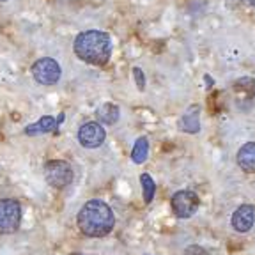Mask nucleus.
Listing matches in <instances>:
<instances>
[{"instance_id":"f257e3e1","label":"nucleus","mask_w":255,"mask_h":255,"mask_svg":"<svg viewBox=\"0 0 255 255\" xmlns=\"http://www.w3.org/2000/svg\"><path fill=\"white\" fill-rule=\"evenodd\" d=\"M76 223L82 234L89 238H105L116 227V216L107 202L92 199L80 207Z\"/></svg>"},{"instance_id":"f03ea898","label":"nucleus","mask_w":255,"mask_h":255,"mask_svg":"<svg viewBox=\"0 0 255 255\" xmlns=\"http://www.w3.org/2000/svg\"><path fill=\"white\" fill-rule=\"evenodd\" d=\"M76 57L92 66H105L112 57V37L103 30L80 32L73 43Z\"/></svg>"},{"instance_id":"7ed1b4c3","label":"nucleus","mask_w":255,"mask_h":255,"mask_svg":"<svg viewBox=\"0 0 255 255\" xmlns=\"http://www.w3.org/2000/svg\"><path fill=\"white\" fill-rule=\"evenodd\" d=\"M43 174H44V179L50 186L53 188H66L73 183V167L68 163V161H64V159H52V161H46L43 168Z\"/></svg>"},{"instance_id":"20e7f679","label":"nucleus","mask_w":255,"mask_h":255,"mask_svg":"<svg viewBox=\"0 0 255 255\" xmlns=\"http://www.w3.org/2000/svg\"><path fill=\"white\" fill-rule=\"evenodd\" d=\"M21 206L16 199H0V234H12L20 229Z\"/></svg>"},{"instance_id":"39448f33","label":"nucleus","mask_w":255,"mask_h":255,"mask_svg":"<svg viewBox=\"0 0 255 255\" xmlns=\"http://www.w3.org/2000/svg\"><path fill=\"white\" fill-rule=\"evenodd\" d=\"M32 76L37 84L41 85H55L57 82L62 76V69H60V64L55 59H50V57H43V59H37L36 62L32 64Z\"/></svg>"},{"instance_id":"423d86ee","label":"nucleus","mask_w":255,"mask_h":255,"mask_svg":"<svg viewBox=\"0 0 255 255\" xmlns=\"http://www.w3.org/2000/svg\"><path fill=\"white\" fill-rule=\"evenodd\" d=\"M200 206V199L195 191L179 190L175 191L170 199V207L177 218H191Z\"/></svg>"},{"instance_id":"0eeeda50","label":"nucleus","mask_w":255,"mask_h":255,"mask_svg":"<svg viewBox=\"0 0 255 255\" xmlns=\"http://www.w3.org/2000/svg\"><path fill=\"white\" fill-rule=\"evenodd\" d=\"M107 138V131L101 126V123H85L84 126L78 129V142L87 149H96L100 147L101 143Z\"/></svg>"},{"instance_id":"6e6552de","label":"nucleus","mask_w":255,"mask_h":255,"mask_svg":"<svg viewBox=\"0 0 255 255\" xmlns=\"http://www.w3.org/2000/svg\"><path fill=\"white\" fill-rule=\"evenodd\" d=\"M231 223L236 232H241V234L248 232L255 223V207L252 206V204H243V206H239L234 211V215H232Z\"/></svg>"},{"instance_id":"1a4fd4ad","label":"nucleus","mask_w":255,"mask_h":255,"mask_svg":"<svg viewBox=\"0 0 255 255\" xmlns=\"http://www.w3.org/2000/svg\"><path fill=\"white\" fill-rule=\"evenodd\" d=\"M179 128L181 131L195 135L200 131V107L199 105H190L186 108V112L183 114V117L179 119Z\"/></svg>"},{"instance_id":"9d476101","label":"nucleus","mask_w":255,"mask_h":255,"mask_svg":"<svg viewBox=\"0 0 255 255\" xmlns=\"http://www.w3.org/2000/svg\"><path fill=\"white\" fill-rule=\"evenodd\" d=\"M238 165L247 174H255V142H247L238 151Z\"/></svg>"},{"instance_id":"9b49d317","label":"nucleus","mask_w":255,"mask_h":255,"mask_svg":"<svg viewBox=\"0 0 255 255\" xmlns=\"http://www.w3.org/2000/svg\"><path fill=\"white\" fill-rule=\"evenodd\" d=\"M55 128H59V121H55L52 116H44L37 123L25 128V135H30V136L44 135V133L55 131Z\"/></svg>"},{"instance_id":"f8f14e48","label":"nucleus","mask_w":255,"mask_h":255,"mask_svg":"<svg viewBox=\"0 0 255 255\" xmlns=\"http://www.w3.org/2000/svg\"><path fill=\"white\" fill-rule=\"evenodd\" d=\"M119 117H121V108L114 103H105L103 107L98 108V119L103 124L112 126V124H116L119 121Z\"/></svg>"},{"instance_id":"ddd939ff","label":"nucleus","mask_w":255,"mask_h":255,"mask_svg":"<svg viewBox=\"0 0 255 255\" xmlns=\"http://www.w3.org/2000/svg\"><path fill=\"white\" fill-rule=\"evenodd\" d=\"M149 156V140L145 136H138L131 149V159L133 163L136 165H142Z\"/></svg>"},{"instance_id":"4468645a","label":"nucleus","mask_w":255,"mask_h":255,"mask_svg":"<svg viewBox=\"0 0 255 255\" xmlns=\"http://www.w3.org/2000/svg\"><path fill=\"white\" fill-rule=\"evenodd\" d=\"M140 184H142L143 202L151 204L152 199H154V193H156V183L152 181V177L149 174H142L140 175Z\"/></svg>"},{"instance_id":"2eb2a0df","label":"nucleus","mask_w":255,"mask_h":255,"mask_svg":"<svg viewBox=\"0 0 255 255\" xmlns=\"http://www.w3.org/2000/svg\"><path fill=\"white\" fill-rule=\"evenodd\" d=\"M133 76H135V82H136V89L140 92L145 91V76H143V71L140 68H133Z\"/></svg>"},{"instance_id":"dca6fc26","label":"nucleus","mask_w":255,"mask_h":255,"mask_svg":"<svg viewBox=\"0 0 255 255\" xmlns=\"http://www.w3.org/2000/svg\"><path fill=\"white\" fill-rule=\"evenodd\" d=\"M183 255H207V252L202 247H199V245H191V247H188L184 250Z\"/></svg>"},{"instance_id":"f3484780","label":"nucleus","mask_w":255,"mask_h":255,"mask_svg":"<svg viewBox=\"0 0 255 255\" xmlns=\"http://www.w3.org/2000/svg\"><path fill=\"white\" fill-rule=\"evenodd\" d=\"M0 2H7V0H0Z\"/></svg>"}]
</instances>
